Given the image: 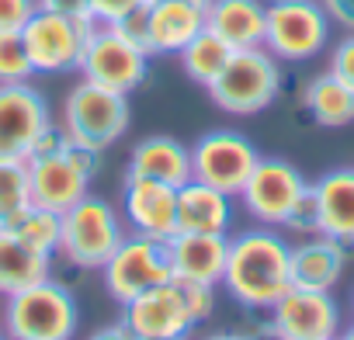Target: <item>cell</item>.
I'll use <instances>...</instances> for the list:
<instances>
[{"label":"cell","instance_id":"44dd1931","mask_svg":"<svg viewBox=\"0 0 354 340\" xmlns=\"http://www.w3.org/2000/svg\"><path fill=\"white\" fill-rule=\"evenodd\" d=\"M264 0H209L205 28L230 49H257L264 46Z\"/></svg>","mask_w":354,"mask_h":340},{"label":"cell","instance_id":"8d00e7d4","mask_svg":"<svg viewBox=\"0 0 354 340\" xmlns=\"http://www.w3.org/2000/svg\"><path fill=\"white\" fill-rule=\"evenodd\" d=\"M319 4H323V11L330 15L333 25L354 32V0H319Z\"/></svg>","mask_w":354,"mask_h":340},{"label":"cell","instance_id":"f35d334b","mask_svg":"<svg viewBox=\"0 0 354 340\" xmlns=\"http://www.w3.org/2000/svg\"><path fill=\"white\" fill-rule=\"evenodd\" d=\"M205 340H250V337H243V333H212Z\"/></svg>","mask_w":354,"mask_h":340},{"label":"cell","instance_id":"d590c367","mask_svg":"<svg viewBox=\"0 0 354 340\" xmlns=\"http://www.w3.org/2000/svg\"><path fill=\"white\" fill-rule=\"evenodd\" d=\"M39 8L66 18H91V0H39Z\"/></svg>","mask_w":354,"mask_h":340},{"label":"cell","instance_id":"2e32d148","mask_svg":"<svg viewBox=\"0 0 354 340\" xmlns=\"http://www.w3.org/2000/svg\"><path fill=\"white\" fill-rule=\"evenodd\" d=\"M122 219L132 233L170 240L177 233V188L146 178H125Z\"/></svg>","mask_w":354,"mask_h":340},{"label":"cell","instance_id":"603a6c76","mask_svg":"<svg viewBox=\"0 0 354 340\" xmlns=\"http://www.w3.org/2000/svg\"><path fill=\"white\" fill-rule=\"evenodd\" d=\"M233 226V198L188 181L177 188V233H230Z\"/></svg>","mask_w":354,"mask_h":340},{"label":"cell","instance_id":"1f68e13d","mask_svg":"<svg viewBox=\"0 0 354 340\" xmlns=\"http://www.w3.org/2000/svg\"><path fill=\"white\" fill-rule=\"evenodd\" d=\"M181 288H185V299H188V309H192L195 326H198V323H205V319L216 312V285L181 281Z\"/></svg>","mask_w":354,"mask_h":340},{"label":"cell","instance_id":"cb8c5ba5","mask_svg":"<svg viewBox=\"0 0 354 340\" xmlns=\"http://www.w3.org/2000/svg\"><path fill=\"white\" fill-rule=\"evenodd\" d=\"M46 278H53V257L32 250L8 229H0V295L8 299V295L32 288Z\"/></svg>","mask_w":354,"mask_h":340},{"label":"cell","instance_id":"f546056e","mask_svg":"<svg viewBox=\"0 0 354 340\" xmlns=\"http://www.w3.org/2000/svg\"><path fill=\"white\" fill-rule=\"evenodd\" d=\"M281 229H288V233H292V236H299V240H306V236H316V233H319V202H316V188H313V185L295 198V205L288 209V216H285Z\"/></svg>","mask_w":354,"mask_h":340},{"label":"cell","instance_id":"d6a6232c","mask_svg":"<svg viewBox=\"0 0 354 340\" xmlns=\"http://www.w3.org/2000/svg\"><path fill=\"white\" fill-rule=\"evenodd\" d=\"M39 11V0H0V32H21Z\"/></svg>","mask_w":354,"mask_h":340},{"label":"cell","instance_id":"e575fe53","mask_svg":"<svg viewBox=\"0 0 354 340\" xmlns=\"http://www.w3.org/2000/svg\"><path fill=\"white\" fill-rule=\"evenodd\" d=\"M139 4H146V0H91V18L101 25H111V21L125 18L129 11H136Z\"/></svg>","mask_w":354,"mask_h":340},{"label":"cell","instance_id":"7402d4cb","mask_svg":"<svg viewBox=\"0 0 354 340\" xmlns=\"http://www.w3.org/2000/svg\"><path fill=\"white\" fill-rule=\"evenodd\" d=\"M313 188L319 202V233L354 247V167L330 170Z\"/></svg>","mask_w":354,"mask_h":340},{"label":"cell","instance_id":"5b68a950","mask_svg":"<svg viewBox=\"0 0 354 340\" xmlns=\"http://www.w3.org/2000/svg\"><path fill=\"white\" fill-rule=\"evenodd\" d=\"M125 236H129V233H125L122 212H118L108 198L84 195L73 209L63 212L59 254H63L73 267L101 271Z\"/></svg>","mask_w":354,"mask_h":340},{"label":"cell","instance_id":"8fae6325","mask_svg":"<svg viewBox=\"0 0 354 340\" xmlns=\"http://www.w3.org/2000/svg\"><path fill=\"white\" fill-rule=\"evenodd\" d=\"M146 66H149V56L142 49L125 42L111 25L97 21V28H94V35H91L84 56H80L77 73L84 80H91V84L108 87V91L132 94L146 80Z\"/></svg>","mask_w":354,"mask_h":340},{"label":"cell","instance_id":"277c9868","mask_svg":"<svg viewBox=\"0 0 354 340\" xmlns=\"http://www.w3.org/2000/svg\"><path fill=\"white\" fill-rule=\"evenodd\" d=\"M132 122V108H129V94L108 91L101 84H91L80 77V84L70 87V94L63 97V111H59V129L66 132L70 142L87 146L104 153L111 142H118L129 132Z\"/></svg>","mask_w":354,"mask_h":340},{"label":"cell","instance_id":"4316f807","mask_svg":"<svg viewBox=\"0 0 354 340\" xmlns=\"http://www.w3.org/2000/svg\"><path fill=\"white\" fill-rule=\"evenodd\" d=\"M4 229H8L11 236H18L21 243H28L32 250L53 257V254L59 250L63 216H56V212H49V209H39V205H28V209H21Z\"/></svg>","mask_w":354,"mask_h":340},{"label":"cell","instance_id":"7c38bea8","mask_svg":"<svg viewBox=\"0 0 354 340\" xmlns=\"http://www.w3.org/2000/svg\"><path fill=\"white\" fill-rule=\"evenodd\" d=\"M49 125L53 108L32 80L0 84V160H28Z\"/></svg>","mask_w":354,"mask_h":340},{"label":"cell","instance_id":"52a82bcc","mask_svg":"<svg viewBox=\"0 0 354 340\" xmlns=\"http://www.w3.org/2000/svg\"><path fill=\"white\" fill-rule=\"evenodd\" d=\"M94 28H97L94 18H66V15L39 8L28 18V25L21 28V42H25V53H28L35 73H42V77L77 73Z\"/></svg>","mask_w":354,"mask_h":340},{"label":"cell","instance_id":"8992f818","mask_svg":"<svg viewBox=\"0 0 354 340\" xmlns=\"http://www.w3.org/2000/svg\"><path fill=\"white\" fill-rule=\"evenodd\" d=\"M330 25L319 0H271L264 11V49L281 63H306L326 49Z\"/></svg>","mask_w":354,"mask_h":340},{"label":"cell","instance_id":"b9f144b4","mask_svg":"<svg viewBox=\"0 0 354 340\" xmlns=\"http://www.w3.org/2000/svg\"><path fill=\"white\" fill-rule=\"evenodd\" d=\"M0 340H11V337H8V330H4V326H0Z\"/></svg>","mask_w":354,"mask_h":340},{"label":"cell","instance_id":"ba28073f","mask_svg":"<svg viewBox=\"0 0 354 340\" xmlns=\"http://www.w3.org/2000/svg\"><path fill=\"white\" fill-rule=\"evenodd\" d=\"M257 146L236 129H212L192 146V181H202L230 198H236L257 167Z\"/></svg>","mask_w":354,"mask_h":340},{"label":"cell","instance_id":"ffe728a7","mask_svg":"<svg viewBox=\"0 0 354 340\" xmlns=\"http://www.w3.org/2000/svg\"><path fill=\"white\" fill-rule=\"evenodd\" d=\"M149 15V56H177L202 28L205 8L185 0H146Z\"/></svg>","mask_w":354,"mask_h":340},{"label":"cell","instance_id":"7a4b0ae2","mask_svg":"<svg viewBox=\"0 0 354 340\" xmlns=\"http://www.w3.org/2000/svg\"><path fill=\"white\" fill-rule=\"evenodd\" d=\"M281 59L271 56L264 46L257 49H233V56L226 59L223 73L205 87L212 104L226 115H261L268 111L278 94H281Z\"/></svg>","mask_w":354,"mask_h":340},{"label":"cell","instance_id":"d6986e66","mask_svg":"<svg viewBox=\"0 0 354 340\" xmlns=\"http://www.w3.org/2000/svg\"><path fill=\"white\" fill-rule=\"evenodd\" d=\"M344 264H347V247L316 233L306 236L302 243L292 247L288 257V274H292V288H313V292H333L337 281L344 278Z\"/></svg>","mask_w":354,"mask_h":340},{"label":"cell","instance_id":"f1b7e54d","mask_svg":"<svg viewBox=\"0 0 354 340\" xmlns=\"http://www.w3.org/2000/svg\"><path fill=\"white\" fill-rule=\"evenodd\" d=\"M35 66L25 53L21 32H0V84H28Z\"/></svg>","mask_w":354,"mask_h":340},{"label":"cell","instance_id":"9a60e30c","mask_svg":"<svg viewBox=\"0 0 354 340\" xmlns=\"http://www.w3.org/2000/svg\"><path fill=\"white\" fill-rule=\"evenodd\" d=\"M91 181L94 178L84 174V170L66 156V149L28 160V198H32V205L49 209L56 216L73 209L84 195H91Z\"/></svg>","mask_w":354,"mask_h":340},{"label":"cell","instance_id":"4fadbf2b","mask_svg":"<svg viewBox=\"0 0 354 340\" xmlns=\"http://www.w3.org/2000/svg\"><path fill=\"white\" fill-rule=\"evenodd\" d=\"M122 323L139 340H181L195 330L181 281H163L122 305Z\"/></svg>","mask_w":354,"mask_h":340},{"label":"cell","instance_id":"ee69618b","mask_svg":"<svg viewBox=\"0 0 354 340\" xmlns=\"http://www.w3.org/2000/svg\"><path fill=\"white\" fill-rule=\"evenodd\" d=\"M181 340H188V337H181Z\"/></svg>","mask_w":354,"mask_h":340},{"label":"cell","instance_id":"484cf974","mask_svg":"<svg viewBox=\"0 0 354 340\" xmlns=\"http://www.w3.org/2000/svg\"><path fill=\"white\" fill-rule=\"evenodd\" d=\"M230 56H233V49H230L216 32H209V28H202L181 53H177L185 77H188L192 84H198V87H209V84L223 73V66H226Z\"/></svg>","mask_w":354,"mask_h":340},{"label":"cell","instance_id":"5bb4252c","mask_svg":"<svg viewBox=\"0 0 354 340\" xmlns=\"http://www.w3.org/2000/svg\"><path fill=\"white\" fill-rule=\"evenodd\" d=\"M268 312H271L268 330L274 340H333L344 330L333 292L288 288Z\"/></svg>","mask_w":354,"mask_h":340},{"label":"cell","instance_id":"9c48e42d","mask_svg":"<svg viewBox=\"0 0 354 340\" xmlns=\"http://www.w3.org/2000/svg\"><path fill=\"white\" fill-rule=\"evenodd\" d=\"M101 271H104V288L118 305H125L136 295H142L146 288L174 278L170 257H167V240L142 236V233H129Z\"/></svg>","mask_w":354,"mask_h":340},{"label":"cell","instance_id":"d4e9b609","mask_svg":"<svg viewBox=\"0 0 354 340\" xmlns=\"http://www.w3.org/2000/svg\"><path fill=\"white\" fill-rule=\"evenodd\" d=\"M302 104H306L309 118L323 129H344L354 122V91L344 80H337L330 70L306 84Z\"/></svg>","mask_w":354,"mask_h":340},{"label":"cell","instance_id":"ab89813d","mask_svg":"<svg viewBox=\"0 0 354 340\" xmlns=\"http://www.w3.org/2000/svg\"><path fill=\"white\" fill-rule=\"evenodd\" d=\"M333 340H354V323H351V326H347V330H340V333H337V337H333Z\"/></svg>","mask_w":354,"mask_h":340},{"label":"cell","instance_id":"836d02e7","mask_svg":"<svg viewBox=\"0 0 354 340\" xmlns=\"http://www.w3.org/2000/svg\"><path fill=\"white\" fill-rule=\"evenodd\" d=\"M330 73L354 91V32H347L330 53Z\"/></svg>","mask_w":354,"mask_h":340},{"label":"cell","instance_id":"3957f363","mask_svg":"<svg viewBox=\"0 0 354 340\" xmlns=\"http://www.w3.org/2000/svg\"><path fill=\"white\" fill-rule=\"evenodd\" d=\"M0 326L11 340H73L80 326L77 299L66 285L46 278L4 299Z\"/></svg>","mask_w":354,"mask_h":340},{"label":"cell","instance_id":"6da1fadb","mask_svg":"<svg viewBox=\"0 0 354 340\" xmlns=\"http://www.w3.org/2000/svg\"><path fill=\"white\" fill-rule=\"evenodd\" d=\"M288 257H292V247L274 226L240 229L236 236H230L226 271L219 285L243 309L268 312L292 288Z\"/></svg>","mask_w":354,"mask_h":340},{"label":"cell","instance_id":"ac0fdd59","mask_svg":"<svg viewBox=\"0 0 354 340\" xmlns=\"http://www.w3.org/2000/svg\"><path fill=\"white\" fill-rule=\"evenodd\" d=\"M125 178H146L181 188L192 181V146L177 142L174 135H146L129 153Z\"/></svg>","mask_w":354,"mask_h":340},{"label":"cell","instance_id":"30bf717a","mask_svg":"<svg viewBox=\"0 0 354 340\" xmlns=\"http://www.w3.org/2000/svg\"><path fill=\"white\" fill-rule=\"evenodd\" d=\"M306 188H309V181L302 178V170L292 160L261 156L236 198L257 226H281L288 209L295 205V198Z\"/></svg>","mask_w":354,"mask_h":340},{"label":"cell","instance_id":"83f0119b","mask_svg":"<svg viewBox=\"0 0 354 340\" xmlns=\"http://www.w3.org/2000/svg\"><path fill=\"white\" fill-rule=\"evenodd\" d=\"M28 205V160H0V229Z\"/></svg>","mask_w":354,"mask_h":340},{"label":"cell","instance_id":"4dcf8cb0","mask_svg":"<svg viewBox=\"0 0 354 340\" xmlns=\"http://www.w3.org/2000/svg\"><path fill=\"white\" fill-rule=\"evenodd\" d=\"M111 28H115L125 42H132L136 49H142V53L149 56V15H146V4H139V8L129 11L125 18L111 21ZM149 59H153V56H149Z\"/></svg>","mask_w":354,"mask_h":340},{"label":"cell","instance_id":"60d3db41","mask_svg":"<svg viewBox=\"0 0 354 340\" xmlns=\"http://www.w3.org/2000/svg\"><path fill=\"white\" fill-rule=\"evenodd\" d=\"M185 4H195V8H209V0H185Z\"/></svg>","mask_w":354,"mask_h":340},{"label":"cell","instance_id":"e0dca14e","mask_svg":"<svg viewBox=\"0 0 354 340\" xmlns=\"http://www.w3.org/2000/svg\"><path fill=\"white\" fill-rule=\"evenodd\" d=\"M230 233H174L167 240V257L174 281L219 285L226 271Z\"/></svg>","mask_w":354,"mask_h":340},{"label":"cell","instance_id":"7bdbcfd3","mask_svg":"<svg viewBox=\"0 0 354 340\" xmlns=\"http://www.w3.org/2000/svg\"><path fill=\"white\" fill-rule=\"evenodd\" d=\"M351 312H354V299H351Z\"/></svg>","mask_w":354,"mask_h":340},{"label":"cell","instance_id":"74e56055","mask_svg":"<svg viewBox=\"0 0 354 340\" xmlns=\"http://www.w3.org/2000/svg\"><path fill=\"white\" fill-rule=\"evenodd\" d=\"M87 340H139L125 323H111V326H101V330H94Z\"/></svg>","mask_w":354,"mask_h":340}]
</instances>
